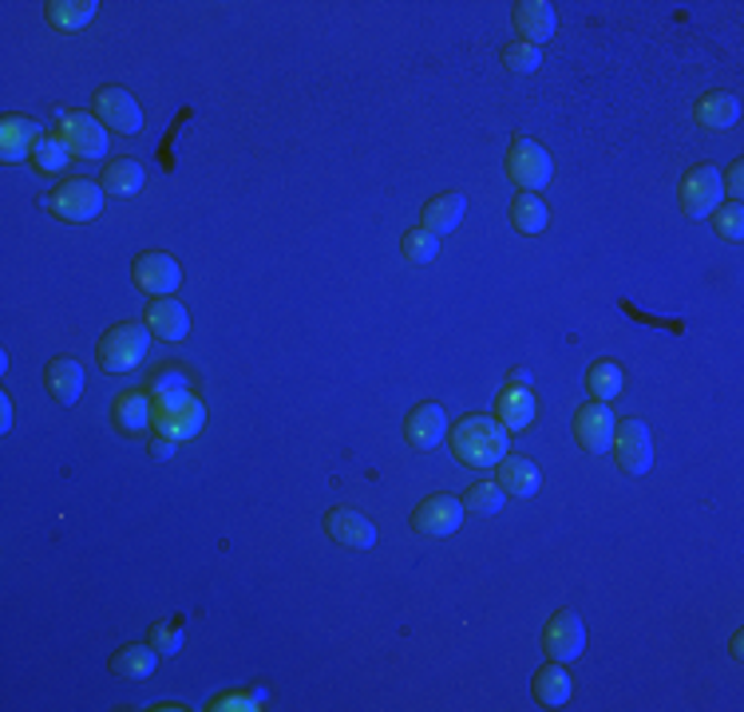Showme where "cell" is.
Segmentation results:
<instances>
[{
    "instance_id": "12",
    "label": "cell",
    "mask_w": 744,
    "mask_h": 712,
    "mask_svg": "<svg viewBox=\"0 0 744 712\" xmlns=\"http://www.w3.org/2000/svg\"><path fill=\"white\" fill-rule=\"evenodd\" d=\"M511 24L519 32V44L543 48L559 28V12L551 0H515L511 4Z\"/></svg>"
},
{
    "instance_id": "3",
    "label": "cell",
    "mask_w": 744,
    "mask_h": 712,
    "mask_svg": "<svg viewBox=\"0 0 744 712\" xmlns=\"http://www.w3.org/2000/svg\"><path fill=\"white\" fill-rule=\"evenodd\" d=\"M503 167H507V179L515 182L519 190H526V194H539V190H546L551 187V179H554L551 154H546V147L531 136L511 139Z\"/></svg>"
},
{
    "instance_id": "36",
    "label": "cell",
    "mask_w": 744,
    "mask_h": 712,
    "mask_svg": "<svg viewBox=\"0 0 744 712\" xmlns=\"http://www.w3.org/2000/svg\"><path fill=\"white\" fill-rule=\"evenodd\" d=\"M713 225H717V234L725 238V242H741V234H744V207H741V202H721V207L713 210Z\"/></svg>"
},
{
    "instance_id": "2",
    "label": "cell",
    "mask_w": 744,
    "mask_h": 712,
    "mask_svg": "<svg viewBox=\"0 0 744 712\" xmlns=\"http://www.w3.org/2000/svg\"><path fill=\"white\" fill-rule=\"evenodd\" d=\"M151 349V329L143 321H119L95 344V357H100V369L111 372V377H123V372L139 369Z\"/></svg>"
},
{
    "instance_id": "32",
    "label": "cell",
    "mask_w": 744,
    "mask_h": 712,
    "mask_svg": "<svg viewBox=\"0 0 744 712\" xmlns=\"http://www.w3.org/2000/svg\"><path fill=\"white\" fill-rule=\"evenodd\" d=\"M400 253H404V262L412 265L436 262L440 238L432 234V230H424V225H412V230H404V238H400Z\"/></svg>"
},
{
    "instance_id": "6",
    "label": "cell",
    "mask_w": 744,
    "mask_h": 712,
    "mask_svg": "<svg viewBox=\"0 0 744 712\" xmlns=\"http://www.w3.org/2000/svg\"><path fill=\"white\" fill-rule=\"evenodd\" d=\"M48 210L64 222H91L103 210V187L88 179H64L48 194Z\"/></svg>"
},
{
    "instance_id": "37",
    "label": "cell",
    "mask_w": 744,
    "mask_h": 712,
    "mask_svg": "<svg viewBox=\"0 0 744 712\" xmlns=\"http://www.w3.org/2000/svg\"><path fill=\"white\" fill-rule=\"evenodd\" d=\"M741 167H744V163H733L725 174H721V182H725V199H728V202H741V182H744V171H741Z\"/></svg>"
},
{
    "instance_id": "38",
    "label": "cell",
    "mask_w": 744,
    "mask_h": 712,
    "mask_svg": "<svg viewBox=\"0 0 744 712\" xmlns=\"http://www.w3.org/2000/svg\"><path fill=\"white\" fill-rule=\"evenodd\" d=\"M210 709H262V704H254V696L234 693V696H219V701H210Z\"/></svg>"
},
{
    "instance_id": "1",
    "label": "cell",
    "mask_w": 744,
    "mask_h": 712,
    "mask_svg": "<svg viewBox=\"0 0 744 712\" xmlns=\"http://www.w3.org/2000/svg\"><path fill=\"white\" fill-rule=\"evenodd\" d=\"M455 460L467 468H495L507 455V428L495 415H463L460 424L448 432Z\"/></svg>"
},
{
    "instance_id": "9",
    "label": "cell",
    "mask_w": 744,
    "mask_h": 712,
    "mask_svg": "<svg viewBox=\"0 0 744 712\" xmlns=\"http://www.w3.org/2000/svg\"><path fill=\"white\" fill-rule=\"evenodd\" d=\"M131 278H135V285L143 289V293H151V298H171L182 285V265L174 262L167 250H147L139 253L135 265H131Z\"/></svg>"
},
{
    "instance_id": "34",
    "label": "cell",
    "mask_w": 744,
    "mask_h": 712,
    "mask_svg": "<svg viewBox=\"0 0 744 712\" xmlns=\"http://www.w3.org/2000/svg\"><path fill=\"white\" fill-rule=\"evenodd\" d=\"M503 503H507V491H503L495 479H480V483H472V491H467V499H463V507L475 514H500Z\"/></svg>"
},
{
    "instance_id": "22",
    "label": "cell",
    "mask_w": 744,
    "mask_h": 712,
    "mask_svg": "<svg viewBox=\"0 0 744 712\" xmlns=\"http://www.w3.org/2000/svg\"><path fill=\"white\" fill-rule=\"evenodd\" d=\"M539 404H535V392H526V388H503L500 400H495V420H500L507 432H523V428L535 424Z\"/></svg>"
},
{
    "instance_id": "21",
    "label": "cell",
    "mask_w": 744,
    "mask_h": 712,
    "mask_svg": "<svg viewBox=\"0 0 744 712\" xmlns=\"http://www.w3.org/2000/svg\"><path fill=\"white\" fill-rule=\"evenodd\" d=\"M693 119L708 131H728V127L741 119V100L736 91H705L697 103H693Z\"/></svg>"
},
{
    "instance_id": "25",
    "label": "cell",
    "mask_w": 744,
    "mask_h": 712,
    "mask_svg": "<svg viewBox=\"0 0 744 712\" xmlns=\"http://www.w3.org/2000/svg\"><path fill=\"white\" fill-rule=\"evenodd\" d=\"M143 182H147V171L139 159H111L100 174L103 194H111V199H131V194L143 190Z\"/></svg>"
},
{
    "instance_id": "41",
    "label": "cell",
    "mask_w": 744,
    "mask_h": 712,
    "mask_svg": "<svg viewBox=\"0 0 744 712\" xmlns=\"http://www.w3.org/2000/svg\"><path fill=\"white\" fill-rule=\"evenodd\" d=\"M12 428V400L9 392H0V432H9Z\"/></svg>"
},
{
    "instance_id": "23",
    "label": "cell",
    "mask_w": 744,
    "mask_h": 712,
    "mask_svg": "<svg viewBox=\"0 0 744 712\" xmlns=\"http://www.w3.org/2000/svg\"><path fill=\"white\" fill-rule=\"evenodd\" d=\"M531 693L543 709H563L571 701V673L563 661H546L535 676H531Z\"/></svg>"
},
{
    "instance_id": "35",
    "label": "cell",
    "mask_w": 744,
    "mask_h": 712,
    "mask_svg": "<svg viewBox=\"0 0 744 712\" xmlns=\"http://www.w3.org/2000/svg\"><path fill=\"white\" fill-rule=\"evenodd\" d=\"M503 68L515 72V76H531V72L543 68V52L531 48V44H507L503 48Z\"/></svg>"
},
{
    "instance_id": "11",
    "label": "cell",
    "mask_w": 744,
    "mask_h": 712,
    "mask_svg": "<svg viewBox=\"0 0 744 712\" xmlns=\"http://www.w3.org/2000/svg\"><path fill=\"white\" fill-rule=\"evenodd\" d=\"M543 650L551 661H563V665H571L574 658H582V650H586V625H582V618L574 610H559L546 622L543 630Z\"/></svg>"
},
{
    "instance_id": "10",
    "label": "cell",
    "mask_w": 744,
    "mask_h": 712,
    "mask_svg": "<svg viewBox=\"0 0 744 712\" xmlns=\"http://www.w3.org/2000/svg\"><path fill=\"white\" fill-rule=\"evenodd\" d=\"M325 534L336 542V546L356 550V554L376 546V527H372V519L345 503H336L325 511Z\"/></svg>"
},
{
    "instance_id": "15",
    "label": "cell",
    "mask_w": 744,
    "mask_h": 712,
    "mask_svg": "<svg viewBox=\"0 0 744 712\" xmlns=\"http://www.w3.org/2000/svg\"><path fill=\"white\" fill-rule=\"evenodd\" d=\"M143 325L151 329L154 341H182V337L191 333V313H187V305L174 298H154L151 305H147L143 313Z\"/></svg>"
},
{
    "instance_id": "30",
    "label": "cell",
    "mask_w": 744,
    "mask_h": 712,
    "mask_svg": "<svg viewBox=\"0 0 744 712\" xmlns=\"http://www.w3.org/2000/svg\"><path fill=\"white\" fill-rule=\"evenodd\" d=\"M151 397H154V408H174V404H182V400L191 397V380H187V372L182 369H159L151 377Z\"/></svg>"
},
{
    "instance_id": "4",
    "label": "cell",
    "mask_w": 744,
    "mask_h": 712,
    "mask_svg": "<svg viewBox=\"0 0 744 712\" xmlns=\"http://www.w3.org/2000/svg\"><path fill=\"white\" fill-rule=\"evenodd\" d=\"M725 199V182H721V167L713 163H697L690 171L681 174V187H677V202H681V214L701 222V218H713V210L721 207Z\"/></svg>"
},
{
    "instance_id": "5",
    "label": "cell",
    "mask_w": 744,
    "mask_h": 712,
    "mask_svg": "<svg viewBox=\"0 0 744 712\" xmlns=\"http://www.w3.org/2000/svg\"><path fill=\"white\" fill-rule=\"evenodd\" d=\"M610 451H614V463L622 475H645V471L654 468V440H650V428L637 415H622L617 420Z\"/></svg>"
},
{
    "instance_id": "40",
    "label": "cell",
    "mask_w": 744,
    "mask_h": 712,
    "mask_svg": "<svg viewBox=\"0 0 744 712\" xmlns=\"http://www.w3.org/2000/svg\"><path fill=\"white\" fill-rule=\"evenodd\" d=\"M151 448H154V455H159V460H171L174 440H171V435H163V432H159V435H154V443H151Z\"/></svg>"
},
{
    "instance_id": "14",
    "label": "cell",
    "mask_w": 744,
    "mask_h": 712,
    "mask_svg": "<svg viewBox=\"0 0 744 712\" xmlns=\"http://www.w3.org/2000/svg\"><path fill=\"white\" fill-rule=\"evenodd\" d=\"M64 139L72 143V154H80V159H103L108 154V127L100 123V119L91 116V111H72V116H64Z\"/></svg>"
},
{
    "instance_id": "18",
    "label": "cell",
    "mask_w": 744,
    "mask_h": 712,
    "mask_svg": "<svg viewBox=\"0 0 744 712\" xmlns=\"http://www.w3.org/2000/svg\"><path fill=\"white\" fill-rule=\"evenodd\" d=\"M202 415H207L202 400L187 397L174 408H154L151 432H163V435H171V440H191V435L202 432Z\"/></svg>"
},
{
    "instance_id": "19",
    "label": "cell",
    "mask_w": 744,
    "mask_h": 712,
    "mask_svg": "<svg viewBox=\"0 0 744 712\" xmlns=\"http://www.w3.org/2000/svg\"><path fill=\"white\" fill-rule=\"evenodd\" d=\"M44 388L48 397L56 400V404H76L83 392V364L76 361V357H56V361H48L44 369Z\"/></svg>"
},
{
    "instance_id": "28",
    "label": "cell",
    "mask_w": 744,
    "mask_h": 712,
    "mask_svg": "<svg viewBox=\"0 0 744 712\" xmlns=\"http://www.w3.org/2000/svg\"><path fill=\"white\" fill-rule=\"evenodd\" d=\"M546 222H551V210H546V202L539 199V194H526V190H519L515 202H511V225H515L519 234L535 238L546 230Z\"/></svg>"
},
{
    "instance_id": "8",
    "label": "cell",
    "mask_w": 744,
    "mask_h": 712,
    "mask_svg": "<svg viewBox=\"0 0 744 712\" xmlns=\"http://www.w3.org/2000/svg\"><path fill=\"white\" fill-rule=\"evenodd\" d=\"M91 116L100 119L108 131H119V136H139V127H143V108H139V100L128 88H115V83L95 91Z\"/></svg>"
},
{
    "instance_id": "20",
    "label": "cell",
    "mask_w": 744,
    "mask_h": 712,
    "mask_svg": "<svg viewBox=\"0 0 744 712\" xmlns=\"http://www.w3.org/2000/svg\"><path fill=\"white\" fill-rule=\"evenodd\" d=\"M463 210H467V199H463L460 190H444V194H436V199L424 202V210H420V225L432 230L436 238H444V234H452L455 225H460Z\"/></svg>"
},
{
    "instance_id": "39",
    "label": "cell",
    "mask_w": 744,
    "mask_h": 712,
    "mask_svg": "<svg viewBox=\"0 0 744 712\" xmlns=\"http://www.w3.org/2000/svg\"><path fill=\"white\" fill-rule=\"evenodd\" d=\"M507 388H526V392H531V388H535V377H531L526 369H511L507 372Z\"/></svg>"
},
{
    "instance_id": "24",
    "label": "cell",
    "mask_w": 744,
    "mask_h": 712,
    "mask_svg": "<svg viewBox=\"0 0 744 712\" xmlns=\"http://www.w3.org/2000/svg\"><path fill=\"white\" fill-rule=\"evenodd\" d=\"M111 415H115L119 432H143V428L154 424V397L143 392V388L123 392V397H115V404H111Z\"/></svg>"
},
{
    "instance_id": "31",
    "label": "cell",
    "mask_w": 744,
    "mask_h": 712,
    "mask_svg": "<svg viewBox=\"0 0 744 712\" xmlns=\"http://www.w3.org/2000/svg\"><path fill=\"white\" fill-rule=\"evenodd\" d=\"M68 159H72V143L64 139V131H44L37 151H32V163L44 174H60L68 167Z\"/></svg>"
},
{
    "instance_id": "26",
    "label": "cell",
    "mask_w": 744,
    "mask_h": 712,
    "mask_svg": "<svg viewBox=\"0 0 744 712\" xmlns=\"http://www.w3.org/2000/svg\"><path fill=\"white\" fill-rule=\"evenodd\" d=\"M495 468H500V479H495V483H500L507 495L531 499L539 491V468L531 460H523V455H503Z\"/></svg>"
},
{
    "instance_id": "29",
    "label": "cell",
    "mask_w": 744,
    "mask_h": 712,
    "mask_svg": "<svg viewBox=\"0 0 744 712\" xmlns=\"http://www.w3.org/2000/svg\"><path fill=\"white\" fill-rule=\"evenodd\" d=\"M159 665V653L151 645H128V650H119L111 658V673L123 676V681H147Z\"/></svg>"
},
{
    "instance_id": "27",
    "label": "cell",
    "mask_w": 744,
    "mask_h": 712,
    "mask_svg": "<svg viewBox=\"0 0 744 712\" xmlns=\"http://www.w3.org/2000/svg\"><path fill=\"white\" fill-rule=\"evenodd\" d=\"M95 12H100V4H95V0H48V4H44L48 24L60 28V32L88 28L91 20H95Z\"/></svg>"
},
{
    "instance_id": "16",
    "label": "cell",
    "mask_w": 744,
    "mask_h": 712,
    "mask_svg": "<svg viewBox=\"0 0 744 712\" xmlns=\"http://www.w3.org/2000/svg\"><path fill=\"white\" fill-rule=\"evenodd\" d=\"M444 435H448V415L436 400L416 404L409 412V420H404V440H409L416 451H432Z\"/></svg>"
},
{
    "instance_id": "33",
    "label": "cell",
    "mask_w": 744,
    "mask_h": 712,
    "mask_svg": "<svg viewBox=\"0 0 744 712\" xmlns=\"http://www.w3.org/2000/svg\"><path fill=\"white\" fill-rule=\"evenodd\" d=\"M586 388H591V400H602V404H610V400L622 392V369H617L614 361L591 364V372H586Z\"/></svg>"
},
{
    "instance_id": "17",
    "label": "cell",
    "mask_w": 744,
    "mask_h": 712,
    "mask_svg": "<svg viewBox=\"0 0 744 712\" xmlns=\"http://www.w3.org/2000/svg\"><path fill=\"white\" fill-rule=\"evenodd\" d=\"M40 136H44V127L32 116L4 119V123H0V154H4V163H24V159H32Z\"/></svg>"
},
{
    "instance_id": "13",
    "label": "cell",
    "mask_w": 744,
    "mask_h": 712,
    "mask_svg": "<svg viewBox=\"0 0 744 712\" xmlns=\"http://www.w3.org/2000/svg\"><path fill=\"white\" fill-rule=\"evenodd\" d=\"M614 424H617V415L610 412V404H602V400H586V404L579 408V415H574V440L599 455V451H610Z\"/></svg>"
},
{
    "instance_id": "7",
    "label": "cell",
    "mask_w": 744,
    "mask_h": 712,
    "mask_svg": "<svg viewBox=\"0 0 744 712\" xmlns=\"http://www.w3.org/2000/svg\"><path fill=\"white\" fill-rule=\"evenodd\" d=\"M463 499L448 495V491H436V495H428L424 503H416V511H412V531L420 534V539H448V534L460 531L463 523Z\"/></svg>"
}]
</instances>
